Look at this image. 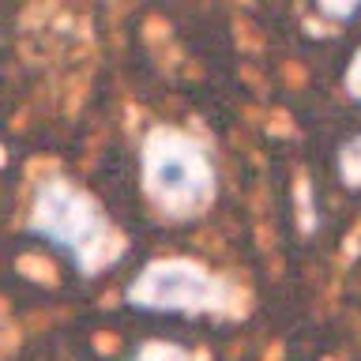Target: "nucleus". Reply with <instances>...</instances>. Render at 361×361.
I'll use <instances>...</instances> for the list:
<instances>
[{
	"label": "nucleus",
	"instance_id": "obj_7",
	"mask_svg": "<svg viewBox=\"0 0 361 361\" xmlns=\"http://www.w3.org/2000/svg\"><path fill=\"white\" fill-rule=\"evenodd\" d=\"M346 94L361 102V45H357V53L350 56V68H346Z\"/></svg>",
	"mask_w": 361,
	"mask_h": 361
},
{
	"label": "nucleus",
	"instance_id": "obj_1",
	"mask_svg": "<svg viewBox=\"0 0 361 361\" xmlns=\"http://www.w3.org/2000/svg\"><path fill=\"white\" fill-rule=\"evenodd\" d=\"M27 233L56 248L79 275H98L124 252L106 211L68 180H45L34 188Z\"/></svg>",
	"mask_w": 361,
	"mask_h": 361
},
{
	"label": "nucleus",
	"instance_id": "obj_3",
	"mask_svg": "<svg viewBox=\"0 0 361 361\" xmlns=\"http://www.w3.org/2000/svg\"><path fill=\"white\" fill-rule=\"evenodd\" d=\"M143 188L169 219H196L214 200V166L196 143L158 132L143 151Z\"/></svg>",
	"mask_w": 361,
	"mask_h": 361
},
{
	"label": "nucleus",
	"instance_id": "obj_5",
	"mask_svg": "<svg viewBox=\"0 0 361 361\" xmlns=\"http://www.w3.org/2000/svg\"><path fill=\"white\" fill-rule=\"evenodd\" d=\"M132 361H196V357L177 343H143L132 354Z\"/></svg>",
	"mask_w": 361,
	"mask_h": 361
},
{
	"label": "nucleus",
	"instance_id": "obj_6",
	"mask_svg": "<svg viewBox=\"0 0 361 361\" xmlns=\"http://www.w3.org/2000/svg\"><path fill=\"white\" fill-rule=\"evenodd\" d=\"M316 4H320V11L335 23H350L361 11V0H316Z\"/></svg>",
	"mask_w": 361,
	"mask_h": 361
},
{
	"label": "nucleus",
	"instance_id": "obj_2",
	"mask_svg": "<svg viewBox=\"0 0 361 361\" xmlns=\"http://www.w3.org/2000/svg\"><path fill=\"white\" fill-rule=\"evenodd\" d=\"M124 305L151 316H230L237 312V290L196 259L166 256L128 279Z\"/></svg>",
	"mask_w": 361,
	"mask_h": 361
},
{
	"label": "nucleus",
	"instance_id": "obj_4",
	"mask_svg": "<svg viewBox=\"0 0 361 361\" xmlns=\"http://www.w3.org/2000/svg\"><path fill=\"white\" fill-rule=\"evenodd\" d=\"M338 177L346 188H361V135L338 147Z\"/></svg>",
	"mask_w": 361,
	"mask_h": 361
}]
</instances>
